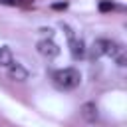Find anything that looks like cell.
<instances>
[{
    "label": "cell",
    "mask_w": 127,
    "mask_h": 127,
    "mask_svg": "<svg viewBox=\"0 0 127 127\" xmlns=\"http://www.w3.org/2000/svg\"><path fill=\"white\" fill-rule=\"evenodd\" d=\"M14 62V56H12V50L2 46L0 48V67H8L10 64Z\"/></svg>",
    "instance_id": "52a82bcc"
},
{
    "label": "cell",
    "mask_w": 127,
    "mask_h": 127,
    "mask_svg": "<svg viewBox=\"0 0 127 127\" xmlns=\"http://www.w3.org/2000/svg\"><path fill=\"white\" fill-rule=\"evenodd\" d=\"M6 73H8V77L12 81H28V77H30V71L22 64H18V62H12L6 67Z\"/></svg>",
    "instance_id": "5b68a950"
},
{
    "label": "cell",
    "mask_w": 127,
    "mask_h": 127,
    "mask_svg": "<svg viewBox=\"0 0 127 127\" xmlns=\"http://www.w3.org/2000/svg\"><path fill=\"white\" fill-rule=\"evenodd\" d=\"M79 113H81V117H83L87 123H95V121H97V117H99L97 105H95L93 101H87V103H83V105H81V109H79Z\"/></svg>",
    "instance_id": "8992f818"
},
{
    "label": "cell",
    "mask_w": 127,
    "mask_h": 127,
    "mask_svg": "<svg viewBox=\"0 0 127 127\" xmlns=\"http://www.w3.org/2000/svg\"><path fill=\"white\" fill-rule=\"evenodd\" d=\"M64 30H65V34H67V40H69V54H71V58L73 60H83L85 58V44H83V40L81 38H77L75 34H73V30L69 28V26H65L64 24Z\"/></svg>",
    "instance_id": "3957f363"
},
{
    "label": "cell",
    "mask_w": 127,
    "mask_h": 127,
    "mask_svg": "<svg viewBox=\"0 0 127 127\" xmlns=\"http://www.w3.org/2000/svg\"><path fill=\"white\" fill-rule=\"evenodd\" d=\"M36 50H38L40 56H44V58H48V60H54V58L60 54V48H58V44H56L52 38H44V40H40L38 46H36Z\"/></svg>",
    "instance_id": "277c9868"
},
{
    "label": "cell",
    "mask_w": 127,
    "mask_h": 127,
    "mask_svg": "<svg viewBox=\"0 0 127 127\" xmlns=\"http://www.w3.org/2000/svg\"><path fill=\"white\" fill-rule=\"evenodd\" d=\"M117 48H119V44H117V42L107 40V38H97V40L93 42V46H91L89 54H91V58H93V60H97V58H103V56H113V52H115Z\"/></svg>",
    "instance_id": "7a4b0ae2"
},
{
    "label": "cell",
    "mask_w": 127,
    "mask_h": 127,
    "mask_svg": "<svg viewBox=\"0 0 127 127\" xmlns=\"http://www.w3.org/2000/svg\"><path fill=\"white\" fill-rule=\"evenodd\" d=\"M54 81L62 89H75L81 81V73L75 67H62L54 73Z\"/></svg>",
    "instance_id": "6da1fadb"
},
{
    "label": "cell",
    "mask_w": 127,
    "mask_h": 127,
    "mask_svg": "<svg viewBox=\"0 0 127 127\" xmlns=\"http://www.w3.org/2000/svg\"><path fill=\"white\" fill-rule=\"evenodd\" d=\"M99 10H101V12H109V10H113V2H109V0H101V2H99Z\"/></svg>",
    "instance_id": "ba28073f"
}]
</instances>
